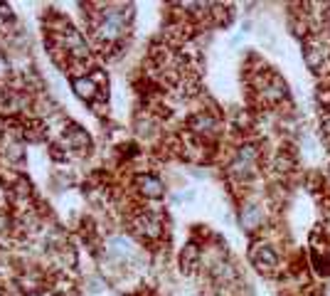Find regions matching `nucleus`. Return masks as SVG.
<instances>
[{"label":"nucleus","mask_w":330,"mask_h":296,"mask_svg":"<svg viewBox=\"0 0 330 296\" xmlns=\"http://www.w3.org/2000/svg\"><path fill=\"white\" fill-rule=\"evenodd\" d=\"M254 264L259 267V269H274L276 264H278V257H276V252L269 247V244H261L259 249L254 252Z\"/></svg>","instance_id":"nucleus-1"},{"label":"nucleus","mask_w":330,"mask_h":296,"mask_svg":"<svg viewBox=\"0 0 330 296\" xmlns=\"http://www.w3.org/2000/svg\"><path fill=\"white\" fill-rule=\"evenodd\" d=\"M138 185H140V193L148 195V198H160V195H163V185H160V180L153 178V175L138 178Z\"/></svg>","instance_id":"nucleus-2"},{"label":"nucleus","mask_w":330,"mask_h":296,"mask_svg":"<svg viewBox=\"0 0 330 296\" xmlns=\"http://www.w3.org/2000/svg\"><path fill=\"white\" fill-rule=\"evenodd\" d=\"M190 129H192L195 133H212V131L217 129V121H214L209 114H195V116L190 119Z\"/></svg>","instance_id":"nucleus-3"},{"label":"nucleus","mask_w":330,"mask_h":296,"mask_svg":"<svg viewBox=\"0 0 330 296\" xmlns=\"http://www.w3.org/2000/svg\"><path fill=\"white\" fill-rule=\"evenodd\" d=\"M323 59H325V52H323V50H318V47H311V50H306V64H308V69H313V72H320V67H323Z\"/></svg>","instance_id":"nucleus-4"},{"label":"nucleus","mask_w":330,"mask_h":296,"mask_svg":"<svg viewBox=\"0 0 330 296\" xmlns=\"http://www.w3.org/2000/svg\"><path fill=\"white\" fill-rule=\"evenodd\" d=\"M242 220H244V225H246V227H254L256 222H259V210H256V205H246V207H244Z\"/></svg>","instance_id":"nucleus-5"},{"label":"nucleus","mask_w":330,"mask_h":296,"mask_svg":"<svg viewBox=\"0 0 330 296\" xmlns=\"http://www.w3.org/2000/svg\"><path fill=\"white\" fill-rule=\"evenodd\" d=\"M323 133H325V138L330 141V119H325V124H323Z\"/></svg>","instance_id":"nucleus-6"}]
</instances>
